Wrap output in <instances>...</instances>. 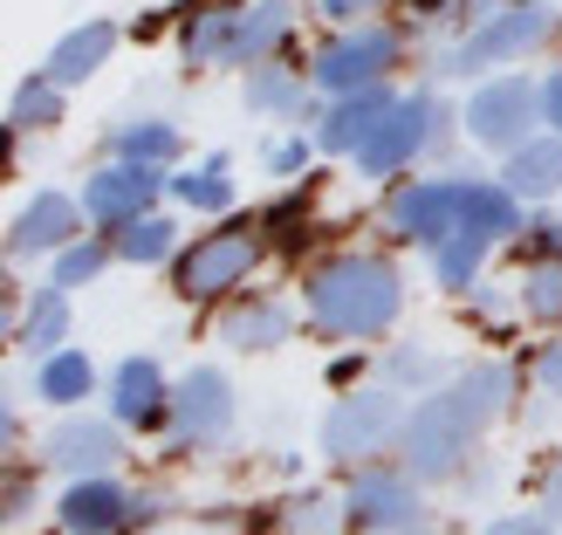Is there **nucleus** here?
<instances>
[{"mask_svg": "<svg viewBox=\"0 0 562 535\" xmlns=\"http://www.w3.org/2000/svg\"><path fill=\"white\" fill-rule=\"evenodd\" d=\"M508 399V371L501 364H467L453 384H439L426 405L405 419V467L418 481H453L467 467L473 439L487 433V419Z\"/></svg>", "mask_w": 562, "mask_h": 535, "instance_id": "1", "label": "nucleus"}, {"mask_svg": "<svg viewBox=\"0 0 562 535\" xmlns=\"http://www.w3.org/2000/svg\"><path fill=\"white\" fill-rule=\"evenodd\" d=\"M405 309V281L378 255H336L308 275V316L336 336H384Z\"/></svg>", "mask_w": 562, "mask_h": 535, "instance_id": "2", "label": "nucleus"}, {"mask_svg": "<svg viewBox=\"0 0 562 535\" xmlns=\"http://www.w3.org/2000/svg\"><path fill=\"white\" fill-rule=\"evenodd\" d=\"M405 391L398 384H371V391H350V399H336L329 419H323V454L329 460H371L384 454L391 439L405 433Z\"/></svg>", "mask_w": 562, "mask_h": 535, "instance_id": "3", "label": "nucleus"}, {"mask_svg": "<svg viewBox=\"0 0 562 535\" xmlns=\"http://www.w3.org/2000/svg\"><path fill=\"white\" fill-rule=\"evenodd\" d=\"M549 21H555V14H542V0L501 8V14H487L481 27H473L453 55H439V76H481V69H494V63H515V55H528V48L549 35Z\"/></svg>", "mask_w": 562, "mask_h": 535, "instance_id": "4", "label": "nucleus"}, {"mask_svg": "<svg viewBox=\"0 0 562 535\" xmlns=\"http://www.w3.org/2000/svg\"><path fill=\"white\" fill-rule=\"evenodd\" d=\"M255 261H261L255 227H227V234L192 241L186 255H179V268H172V281H179V296H186V302H213V296L240 289V281L255 275Z\"/></svg>", "mask_w": 562, "mask_h": 535, "instance_id": "5", "label": "nucleus"}, {"mask_svg": "<svg viewBox=\"0 0 562 535\" xmlns=\"http://www.w3.org/2000/svg\"><path fill=\"white\" fill-rule=\"evenodd\" d=\"M432 137H446V103H432V97H398V103L384 110V124L371 131V145L357 152L363 179H384V172H398V165H405L412 152H426Z\"/></svg>", "mask_w": 562, "mask_h": 535, "instance_id": "6", "label": "nucleus"}, {"mask_svg": "<svg viewBox=\"0 0 562 535\" xmlns=\"http://www.w3.org/2000/svg\"><path fill=\"white\" fill-rule=\"evenodd\" d=\"M536 118H542V90H536V82H521V76H501V82H487V90L467 103V131L481 137L487 152L528 145Z\"/></svg>", "mask_w": 562, "mask_h": 535, "instance_id": "7", "label": "nucleus"}, {"mask_svg": "<svg viewBox=\"0 0 562 535\" xmlns=\"http://www.w3.org/2000/svg\"><path fill=\"white\" fill-rule=\"evenodd\" d=\"M391 63H398V35H391V27H350V35L323 42L316 82H323L329 97H350V90H371Z\"/></svg>", "mask_w": 562, "mask_h": 535, "instance_id": "8", "label": "nucleus"}, {"mask_svg": "<svg viewBox=\"0 0 562 535\" xmlns=\"http://www.w3.org/2000/svg\"><path fill=\"white\" fill-rule=\"evenodd\" d=\"M234 426V384L220 371H186L179 391H172V439L179 446H213L220 433Z\"/></svg>", "mask_w": 562, "mask_h": 535, "instance_id": "9", "label": "nucleus"}, {"mask_svg": "<svg viewBox=\"0 0 562 535\" xmlns=\"http://www.w3.org/2000/svg\"><path fill=\"white\" fill-rule=\"evenodd\" d=\"M158 200V165H137V158H117L82 186V213L103 220V227H131L145 220V207Z\"/></svg>", "mask_w": 562, "mask_h": 535, "instance_id": "10", "label": "nucleus"}, {"mask_svg": "<svg viewBox=\"0 0 562 535\" xmlns=\"http://www.w3.org/2000/svg\"><path fill=\"white\" fill-rule=\"evenodd\" d=\"M350 522L371 528V535H412L426 522V501H418V488L405 473H363L350 488Z\"/></svg>", "mask_w": 562, "mask_h": 535, "instance_id": "11", "label": "nucleus"}, {"mask_svg": "<svg viewBox=\"0 0 562 535\" xmlns=\"http://www.w3.org/2000/svg\"><path fill=\"white\" fill-rule=\"evenodd\" d=\"M460 192H467V179H426V186H405L398 200H391V234L439 247L446 234L460 227Z\"/></svg>", "mask_w": 562, "mask_h": 535, "instance_id": "12", "label": "nucleus"}, {"mask_svg": "<svg viewBox=\"0 0 562 535\" xmlns=\"http://www.w3.org/2000/svg\"><path fill=\"white\" fill-rule=\"evenodd\" d=\"M110 412H117V426H165L172 419V391H165V371L151 357H124L110 371Z\"/></svg>", "mask_w": 562, "mask_h": 535, "instance_id": "13", "label": "nucleus"}, {"mask_svg": "<svg viewBox=\"0 0 562 535\" xmlns=\"http://www.w3.org/2000/svg\"><path fill=\"white\" fill-rule=\"evenodd\" d=\"M69 535H110V528H131V494L110 481V473H82V481L55 501Z\"/></svg>", "mask_w": 562, "mask_h": 535, "instance_id": "14", "label": "nucleus"}, {"mask_svg": "<svg viewBox=\"0 0 562 535\" xmlns=\"http://www.w3.org/2000/svg\"><path fill=\"white\" fill-rule=\"evenodd\" d=\"M117 454H124V439L110 419H63L48 433V467H63V473H110Z\"/></svg>", "mask_w": 562, "mask_h": 535, "instance_id": "15", "label": "nucleus"}, {"mask_svg": "<svg viewBox=\"0 0 562 535\" xmlns=\"http://www.w3.org/2000/svg\"><path fill=\"white\" fill-rule=\"evenodd\" d=\"M69 241H76V200H63V192H35V200L14 213V234H8L14 261H27V255H63Z\"/></svg>", "mask_w": 562, "mask_h": 535, "instance_id": "16", "label": "nucleus"}, {"mask_svg": "<svg viewBox=\"0 0 562 535\" xmlns=\"http://www.w3.org/2000/svg\"><path fill=\"white\" fill-rule=\"evenodd\" d=\"M391 103H398V97L378 90V82H371V90H350V97L323 118L316 145H323V152H363V145H371V131L384 124V110H391Z\"/></svg>", "mask_w": 562, "mask_h": 535, "instance_id": "17", "label": "nucleus"}, {"mask_svg": "<svg viewBox=\"0 0 562 535\" xmlns=\"http://www.w3.org/2000/svg\"><path fill=\"white\" fill-rule=\"evenodd\" d=\"M110 48H117V27H110V21H82V27H69V35L48 48L42 76H48V82H63V90H69V82L97 76V69L110 63Z\"/></svg>", "mask_w": 562, "mask_h": 535, "instance_id": "18", "label": "nucleus"}, {"mask_svg": "<svg viewBox=\"0 0 562 535\" xmlns=\"http://www.w3.org/2000/svg\"><path fill=\"white\" fill-rule=\"evenodd\" d=\"M501 186H508L515 200H549V192H562V131L515 145L508 152V179H501Z\"/></svg>", "mask_w": 562, "mask_h": 535, "instance_id": "19", "label": "nucleus"}, {"mask_svg": "<svg viewBox=\"0 0 562 535\" xmlns=\"http://www.w3.org/2000/svg\"><path fill=\"white\" fill-rule=\"evenodd\" d=\"M289 0H247L240 27H234V55L227 63H274V48L289 42Z\"/></svg>", "mask_w": 562, "mask_h": 535, "instance_id": "20", "label": "nucleus"}, {"mask_svg": "<svg viewBox=\"0 0 562 535\" xmlns=\"http://www.w3.org/2000/svg\"><path fill=\"white\" fill-rule=\"evenodd\" d=\"M460 220H467V227H481L487 241H515V234H521V200H515L508 186L467 179V192H460Z\"/></svg>", "mask_w": 562, "mask_h": 535, "instance_id": "21", "label": "nucleus"}, {"mask_svg": "<svg viewBox=\"0 0 562 535\" xmlns=\"http://www.w3.org/2000/svg\"><path fill=\"white\" fill-rule=\"evenodd\" d=\"M220 336H227L234 350H274L281 336H289V309H281L274 296H255V302H240L227 323H220Z\"/></svg>", "mask_w": 562, "mask_h": 535, "instance_id": "22", "label": "nucleus"}, {"mask_svg": "<svg viewBox=\"0 0 562 535\" xmlns=\"http://www.w3.org/2000/svg\"><path fill=\"white\" fill-rule=\"evenodd\" d=\"M234 27H240V8H206L186 21V63L192 69H213L234 55Z\"/></svg>", "mask_w": 562, "mask_h": 535, "instance_id": "23", "label": "nucleus"}, {"mask_svg": "<svg viewBox=\"0 0 562 535\" xmlns=\"http://www.w3.org/2000/svg\"><path fill=\"white\" fill-rule=\"evenodd\" d=\"M487 247H494V241H487L481 227H467V220H460V227H453V234H446V241L432 247V275H439V289H467Z\"/></svg>", "mask_w": 562, "mask_h": 535, "instance_id": "24", "label": "nucleus"}, {"mask_svg": "<svg viewBox=\"0 0 562 535\" xmlns=\"http://www.w3.org/2000/svg\"><path fill=\"white\" fill-rule=\"evenodd\" d=\"M63 330H69V302H63V289H35V302H27V316H21V350H35V357H48L55 344H63Z\"/></svg>", "mask_w": 562, "mask_h": 535, "instance_id": "25", "label": "nucleus"}, {"mask_svg": "<svg viewBox=\"0 0 562 535\" xmlns=\"http://www.w3.org/2000/svg\"><path fill=\"white\" fill-rule=\"evenodd\" d=\"M110 152H117V158H137V165H172V158H179V124L137 118V124H124L117 137H110Z\"/></svg>", "mask_w": 562, "mask_h": 535, "instance_id": "26", "label": "nucleus"}, {"mask_svg": "<svg viewBox=\"0 0 562 535\" xmlns=\"http://www.w3.org/2000/svg\"><path fill=\"white\" fill-rule=\"evenodd\" d=\"M90 384H97V371H90V357H82V350H48L42 357V399L48 405L90 399Z\"/></svg>", "mask_w": 562, "mask_h": 535, "instance_id": "27", "label": "nucleus"}, {"mask_svg": "<svg viewBox=\"0 0 562 535\" xmlns=\"http://www.w3.org/2000/svg\"><path fill=\"white\" fill-rule=\"evenodd\" d=\"M172 186V200H186V207H206V213H220L234 200V179H227V158H206L200 172H179V179H165Z\"/></svg>", "mask_w": 562, "mask_h": 535, "instance_id": "28", "label": "nucleus"}, {"mask_svg": "<svg viewBox=\"0 0 562 535\" xmlns=\"http://www.w3.org/2000/svg\"><path fill=\"white\" fill-rule=\"evenodd\" d=\"M55 118H63V82H48V76L21 82L14 103H8V124H14V131H42V124H55Z\"/></svg>", "mask_w": 562, "mask_h": 535, "instance_id": "29", "label": "nucleus"}, {"mask_svg": "<svg viewBox=\"0 0 562 535\" xmlns=\"http://www.w3.org/2000/svg\"><path fill=\"white\" fill-rule=\"evenodd\" d=\"M172 241H179L172 220L145 213V220H131V227L117 234V255H124V261H165V255H172Z\"/></svg>", "mask_w": 562, "mask_h": 535, "instance_id": "30", "label": "nucleus"}, {"mask_svg": "<svg viewBox=\"0 0 562 535\" xmlns=\"http://www.w3.org/2000/svg\"><path fill=\"white\" fill-rule=\"evenodd\" d=\"M247 103L268 110V118H295V110H302V82L289 69H255V76H247Z\"/></svg>", "mask_w": 562, "mask_h": 535, "instance_id": "31", "label": "nucleus"}, {"mask_svg": "<svg viewBox=\"0 0 562 535\" xmlns=\"http://www.w3.org/2000/svg\"><path fill=\"white\" fill-rule=\"evenodd\" d=\"M521 309H528V316H562V255L536 261L521 275Z\"/></svg>", "mask_w": 562, "mask_h": 535, "instance_id": "32", "label": "nucleus"}, {"mask_svg": "<svg viewBox=\"0 0 562 535\" xmlns=\"http://www.w3.org/2000/svg\"><path fill=\"white\" fill-rule=\"evenodd\" d=\"M103 261H110V247H97V241H69L63 255H55V275H48V281H55V289H82V281H90Z\"/></svg>", "mask_w": 562, "mask_h": 535, "instance_id": "33", "label": "nucleus"}, {"mask_svg": "<svg viewBox=\"0 0 562 535\" xmlns=\"http://www.w3.org/2000/svg\"><path fill=\"white\" fill-rule=\"evenodd\" d=\"M289 535H344V509L323 501V494H308L289 509Z\"/></svg>", "mask_w": 562, "mask_h": 535, "instance_id": "34", "label": "nucleus"}, {"mask_svg": "<svg viewBox=\"0 0 562 535\" xmlns=\"http://www.w3.org/2000/svg\"><path fill=\"white\" fill-rule=\"evenodd\" d=\"M536 384H542V399H562V336H555V344H542V357H536Z\"/></svg>", "mask_w": 562, "mask_h": 535, "instance_id": "35", "label": "nucleus"}, {"mask_svg": "<svg viewBox=\"0 0 562 535\" xmlns=\"http://www.w3.org/2000/svg\"><path fill=\"white\" fill-rule=\"evenodd\" d=\"M481 535H555V515H501Z\"/></svg>", "mask_w": 562, "mask_h": 535, "instance_id": "36", "label": "nucleus"}, {"mask_svg": "<svg viewBox=\"0 0 562 535\" xmlns=\"http://www.w3.org/2000/svg\"><path fill=\"white\" fill-rule=\"evenodd\" d=\"M412 378H432L426 350H398V357H391V384H412Z\"/></svg>", "mask_w": 562, "mask_h": 535, "instance_id": "37", "label": "nucleus"}, {"mask_svg": "<svg viewBox=\"0 0 562 535\" xmlns=\"http://www.w3.org/2000/svg\"><path fill=\"white\" fill-rule=\"evenodd\" d=\"M323 8V21H363V14H378L384 0H316Z\"/></svg>", "mask_w": 562, "mask_h": 535, "instance_id": "38", "label": "nucleus"}, {"mask_svg": "<svg viewBox=\"0 0 562 535\" xmlns=\"http://www.w3.org/2000/svg\"><path fill=\"white\" fill-rule=\"evenodd\" d=\"M268 172H302V145H295V137L268 145Z\"/></svg>", "mask_w": 562, "mask_h": 535, "instance_id": "39", "label": "nucleus"}, {"mask_svg": "<svg viewBox=\"0 0 562 535\" xmlns=\"http://www.w3.org/2000/svg\"><path fill=\"white\" fill-rule=\"evenodd\" d=\"M165 509H172V501H158V494H131V528H151Z\"/></svg>", "mask_w": 562, "mask_h": 535, "instance_id": "40", "label": "nucleus"}, {"mask_svg": "<svg viewBox=\"0 0 562 535\" xmlns=\"http://www.w3.org/2000/svg\"><path fill=\"white\" fill-rule=\"evenodd\" d=\"M542 118H549V124L562 131V69H555V76L542 82Z\"/></svg>", "mask_w": 562, "mask_h": 535, "instance_id": "41", "label": "nucleus"}, {"mask_svg": "<svg viewBox=\"0 0 562 535\" xmlns=\"http://www.w3.org/2000/svg\"><path fill=\"white\" fill-rule=\"evenodd\" d=\"M8 515H14V522L27 515V473H14V488H8Z\"/></svg>", "mask_w": 562, "mask_h": 535, "instance_id": "42", "label": "nucleus"}, {"mask_svg": "<svg viewBox=\"0 0 562 535\" xmlns=\"http://www.w3.org/2000/svg\"><path fill=\"white\" fill-rule=\"evenodd\" d=\"M542 509H549V515H555V522H562V467H555V473H549V488H542Z\"/></svg>", "mask_w": 562, "mask_h": 535, "instance_id": "43", "label": "nucleus"}, {"mask_svg": "<svg viewBox=\"0 0 562 535\" xmlns=\"http://www.w3.org/2000/svg\"><path fill=\"white\" fill-rule=\"evenodd\" d=\"M555 255H562V227H555Z\"/></svg>", "mask_w": 562, "mask_h": 535, "instance_id": "44", "label": "nucleus"}]
</instances>
